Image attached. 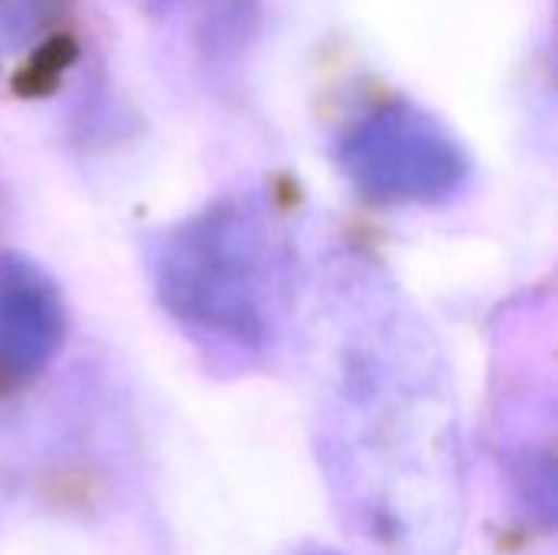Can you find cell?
Segmentation results:
<instances>
[{"mask_svg": "<svg viewBox=\"0 0 558 555\" xmlns=\"http://www.w3.org/2000/svg\"><path fill=\"white\" fill-rule=\"evenodd\" d=\"M157 291L190 330L242 350L265 347L288 294L281 236L252 203L213 206L167 236Z\"/></svg>", "mask_w": 558, "mask_h": 555, "instance_id": "1", "label": "cell"}, {"mask_svg": "<svg viewBox=\"0 0 558 555\" xmlns=\"http://www.w3.org/2000/svg\"><path fill=\"white\" fill-rule=\"evenodd\" d=\"M340 167L376 203H441L471 173L464 147L428 111L392 101L360 118L340 141Z\"/></svg>", "mask_w": 558, "mask_h": 555, "instance_id": "2", "label": "cell"}, {"mask_svg": "<svg viewBox=\"0 0 558 555\" xmlns=\"http://www.w3.org/2000/svg\"><path fill=\"white\" fill-rule=\"evenodd\" d=\"M62 337L65 307L49 275L20 255H0V376L10 383L39 376Z\"/></svg>", "mask_w": 558, "mask_h": 555, "instance_id": "3", "label": "cell"}, {"mask_svg": "<svg viewBox=\"0 0 558 555\" xmlns=\"http://www.w3.org/2000/svg\"><path fill=\"white\" fill-rule=\"evenodd\" d=\"M317 555H330V553H317Z\"/></svg>", "mask_w": 558, "mask_h": 555, "instance_id": "4", "label": "cell"}]
</instances>
